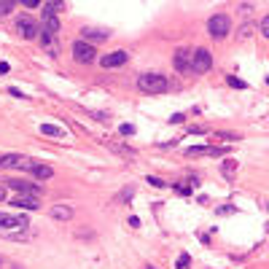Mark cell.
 Listing matches in <instances>:
<instances>
[{
	"instance_id": "cell-42",
	"label": "cell",
	"mask_w": 269,
	"mask_h": 269,
	"mask_svg": "<svg viewBox=\"0 0 269 269\" xmlns=\"http://www.w3.org/2000/svg\"><path fill=\"white\" fill-rule=\"evenodd\" d=\"M0 167H3V162H0Z\"/></svg>"
},
{
	"instance_id": "cell-7",
	"label": "cell",
	"mask_w": 269,
	"mask_h": 269,
	"mask_svg": "<svg viewBox=\"0 0 269 269\" xmlns=\"http://www.w3.org/2000/svg\"><path fill=\"white\" fill-rule=\"evenodd\" d=\"M127 59H129V51L116 49V51H110V54H102L100 65L102 68H121V65H127Z\"/></svg>"
},
{
	"instance_id": "cell-25",
	"label": "cell",
	"mask_w": 269,
	"mask_h": 269,
	"mask_svg": "<svg viewBox=\"0 0 269 269\" xmlns=\"http://www.w3.org/2000/svg\"><path fill=\"white\" fill-rule=\"evenodd\" d=\"M148 183L153 186V189H164V186H167V183H164L162 178H153V175H148Z\"/></svg>"
},
{
	"instance_id": "cell-5",
	"label": "cell",
	"mask_w": 269,
	"mask_h": 269,
	"mask_svg": "<svg viewBox=\"0 0 269 269\" xmlns=\"http://www.w3.org/2000/svg\"><path fill=\"white\" fill-rule=\"evenodd\" d=\"M213 68V54L208 49H196L191 51V73H208V70Z\"/></svg>"
},
{
	"instance_id": "cell-10",
	"label": "cell",
	"mask_w": 269,
	"mask_h": 269,
	"mask_svg": "<svg viewBox=\"0 0 269 269\" xmlns=\"http://www.w3.org/2000/svg\"><path fill=\"white\" fill-rule=\"evenodd\" d=\"M175 70H178V73H191V51L189 49L175 51Z\"/></svg>"
},
{
	"instance_id": "cell-2",
	"label": "cell",
	"mask_w": 269,
	"mask_h": 269,
	"mask_svg": "<svg viewBox=\"0 0 269 269\" xmlns=\"http://www.w3.org/2000/svg\"><path fill=\"white\" fill-rule=\"evenodd\" d=\"M30 226L27 215H14V213H0V232L8 234V232H25Z\"/></svg>"
},
{
	"instance_id": "cell-36",
	"label": "cell",
	"mask_w": 269,
	"mask_h": 269,
	"mask_svg": "<svg viewBox=\"0 0 269 269\" xmlns=\"http://www.w3.org/2000/svg\"><path fill=\"white\" fill-rule=\"evenodd\" d=\"M6 199V186H0V202Z\"/></svg>"
},
{
	"instance_id": "cell-34",
	"label": "cell",
	"mask_w": 269,
	"mask_h": 269,
	"mask_svg": "<svg viewBox=\"0 0 269 269\" xmlns=\"http://www.w3.org/2000/svg\"><path fill=\"white\" fill-rule=\"evenodd\" d=\"M183 119H186V116H183V113H175V116H172V119H170V121H172V124H181V121H183Z\"/></svg>"
},
{
	"instance_id": "cell-39",
	"label": "cell",
	"mask_w": 269,
	"mask_h": 269,
	"mask_svg": "<svg viewBox=\"0 0 269 269\" xmlns=\"http://www.w3.org/2000/svg\"><path fill=\"white\" fill-rule=\"evenodd\" d=\"M0 266H3V258H0Z\"/></svg>"
},
{
	"instance_id": "cell-1",
	"label": "cell",
	"mask_w": 269,
	"mask_h": 269,
	"mask_svg": "<svg viewBox=\"0 0 269 269\" xmlns=\"http://www.w3.org/2000/svg\"><path fill=\"white\" fill-rule=\"evenodd\" d=\"M138 89L143 95H164V92L170 89V81L162 73H143L138 78Z\"/></svg>"
},
{
	"instance_id": "cell-14",
	"label": "cell",
	"mask_w": 269,
	"mask_h": 269,
	"mask_svg": "<svg viewBox=\"0 0 269 269\" xmlns=\"http://www.w3.org/2000/svg\"><path fill=\"white\" fill-rule=\"evenodd\" d=\"M51 218L70 221V218H73V208H70V205H54V208H51Z\"/></svg>"
},
{
	"instance_id": "cell-38",
	"label": "cell",
	"mask_w": 269,
	"mask_h": 269,
	"mask_svg": "<svg viewBox=\"0 0 269 269\" xmlns=\"http://www.w3.org/2000/svg\"><path fill=\"white\" fill-rule=\"evenodd\" d=\"M146 269H156V266H146Z\"/></svg>"
},
{
	"instance_id": "cell-23",
	"label": "cell",
	"mask_w": 269,
	"mask_h": 269,
	"mask_svg": "<svg viewBox=\"0 0 269 269\" xmlns=\"http://www.w3.org/2000/svg\"><path fill=\"white\" fill-rule=\"evenodd\" d=\"M132 196H134V189H124L119 196H116V202H124V199H132Z\"/></svg>"
},
{
	"instance_id": "cell-29",
	"label": "cell",
	"mask_w": 269,
	"mask_h": 269,
	"mask_svg": "<svg viewBox=\"0 0 269 269\" xmlns=\"http://www.w3.org/2000/svg\"><path fill=\"white\" fill-rule=\"evenodd\" d=\"M43 0H22V6H27V8H38Z\"/></svg>"
},
{
	"instance_id": "cell-9",
	"label": "cell",
	"mask_w": 269,
	"mask_h": 269,
	"mask_svg": "<svg viewBox=\"0 0 269 269\" xmlns=\"http://www.w3.org/2000/svg\"><path fill=\"white\" fill-rule=\"evenodd\" d=\"M86 43H100V40H108L110 38V30H102V27H84L81 30Z\"/></svg>"
},
{
	"instance_id": "cell-19",
	"label": "cell",
	"mask_w": 269,
	"mask_h": 269,
	"mask_svg": "<svg viewBox=\"0 0 269 269\" xmlns=\"http://www.w3.org/2000/svg\"><path fill=\"white\" fill-rule=\"evenodd\" d=\"M105 146H108V148H113L116 153H121V156H134V151H132V148H127V146H116V143H108V140H105Z\"/></svg>"
},
{
	"instance_id": "cell-32",
	"label": "cell",
	"mask_w": 269,
	"mask_h": 269,
	"mask_svg": "<svg viewBox=\"0 0 269 269\" xmlns=\"http://www.w3.org/2000/svg\"><path fill=\"white\" fill-rule=\"evenodd\" d=\"M251 30H253V27H251V25H245V27H242V30H240V38H248V35H251Z\"/></svg>"
},
{
	"instance_id": "cell-37",
	"label": "cell",
	"mask_w": 269,
	"mask_h": 269,
	"mask_svg": "<svg viewBox=\"0 0 269 269\" xmlns=\"http://www.w3.org/2000/svg\"><path fill=\"white\" fill-rule=\"evenodd\" d=\"M14 269H25V266H19V264H14Z\"/></svg>"
},
{
	"instance_id": "cell-12",
	"label": "cell",
	"mask_w": 269,
	"mask_h": 269,
	"mask_svg": "<svg viewBox=\"0 0 269 269\" xmlns=\"http://www.w3.org/2000/svg\"><path fill=\"white\" fill-rule=\"evenodd\" d=\"M6 186L8 189H14V191H19V194H30V196H38L40 194V186H33V183H27V181H6Z\"/></svg>"
},
{
	"instance_id": "cell-4",
	"label": "cell",
	"mask_w": 269,
	"mask_h": 269,
	"mask_svg": "<svg viewBox=\"0 0 269 269\" xmlns=\"http://www.w3.org/2000/svg\"><path fill=\"white\" fill-rule=\"evenodd\" d=\"M70 51H73V59H76V62H81V65H92V62L97 59V51H95V46H92V43H86L84 38H81V40H76V43H73V49H70Z\"/></svg>"
},
{
	"instance_id": "cell-24",
	"label": "cell",
	"mask_w": 269,
	"mask_h": 269,
	"mask_svg": "<svg viewBox=\"0 0 269 269\" xmlns=\"http://www.w3.org/2000/svg\"><path fill=\"white\" fill-rule=\"evenodd\" d=\"M226 81H229V86H237V89H245V81L234 78V76H226Z\"/></svg>"
},
{
	"instance_id": "cell-17",
	"label": "cell",
	"mask_w": 269,
	"mask_h": 269,
	"mask_svg": "<svg viewBox=\"0 0 269 269\" xmlns=\"http://www.w3.org/2000/svg\"><path fill=\"white\" fill-rule=\"evenodd\" d=\"M33 175H35V178H38V181H49V178H51V175H54V170H51V167H49V164H40V162H38V167L33 170Z\"/></svg>"
},
{
	"instance_id": "cell-27",
	"label": "cell",
	"mask_w": 269,
	"mask_h": 269,
	"mask_svg": "<svg viewBox=\"0 0 269 269\" xmlns=\"http://www.w3.org/2000/svg\"><path fill=\"white\" fill-rule=\"evenodd\" d=\"M119 132H121V134H134V127H132V124H121Z\"/></svg>"
},
{
	"instance_id": "cell-6",
	"label": "cell",
	"mask_w": 269,
	"mask_h": 269,
	"mask_svg": "<svg viewBox=\"0 0 269 269\" xmlns=\"http://www.w3.org/2000/svg\"><path fill=\"white\" fill-rule=\"evenodd\" d=\"M16 30H19V35H22L25 40H33V38H38V33H40V27H38V22L33 16H19L16 19Z\"/></svg>"
},
{
	"instance_id": "cell-40",
	"label": "cell",
	"mask_w": 269,
	"mask_h": 269,
	"mask_svg": "<svg viewBox=\"0 0 269 269\" xmlns=\"http://www.w3.org/2000/svg\"><path fill=\"white\" fill-rule=\"evenodd\" d=\"M266 84H269V76H266Z\"/></svg>"
},
{
	"instance_id": "cell-18",
	"label": "cell",
	"mask_w": 269,
	"mask_h": 269,
	"mask_svg": "<svg viewBox=\"0 0 269 269\" xmlns=\"http://www.w3.org/2000/svg\"><path fill=\"white\" fill-rule=\"evenodd\" d=\"M221 172H223V178H234V172H237V162L234 159H226L221 164Z\"/></svg>"
},
{
	"instance_id": "cell-13",
	"label": "cell",
	"mask_w": 269,
	"mask_h": 269,
	"mask_svg": "<svg viewBox=\"0 0 269 269\" xmlns=\"http://www.w3.org/2000/svg\"><path fill=\"white\" fill-rule=\"evenodd\" d=\"M205 153H210V156H221L223 148H215V146H194L186 151V156H205Z\"/></svg>"
},
{
	"instance_id": "cell-11",
	"label": "cell",
	"mask_w": 269,
	"mask_h": 269,
	"mask_svg": "<svg viewBox=\"0 0 269 269\" xmlns=\"http://www.w3.org/2000/svg\"><path fill=\"white\" fill-rule=\"evenodd\" d=\"M11 205H14V208H19V210H38V208H40L38 196H30V194H19V196H14Z\"/></svg>"
},
{
	"instance_id": "cell-35",
	"label": "cell",
	"mask_w": 269,
	"mask_h": 269,
	"mask_svg": "<svg viewBox=\"0 0 269 269\" xmlns=\"http://www.w3.org/2000/svg\"><path fill=\"white\" fill-rule=\"evenodd\" d=\"M0 73H8V62H0Z\"/></svg>"
},
{
	"instance_id": "cell-8",
	"label": "cell",
	"mask_w": 269,
	"mask_h": 269,
	"mask_svg": "<svg viewBox=\"0 0 269 269\" xmlns=\"http://www.w3.org/2000/svg\"><path fill=\"white\" fill-rule=\"evenodd\" d=\"M40 33H49V35H57L59 33V19H57V14L51 11L49 6H43V22H40Z\"/></svg>"
},
{
	"instance_id": "cell-3",
	"label": "cell",
	"mask_w": 269,
	"mask_h": 269,
	"mask_svg": "<svg viewBox=\"0 0 269 269\" xmlns=\"http://www.w3.org/2000/svg\"><path fill=\"white\" fill-rule=\"evenodd\" d=\"M229 30H232V22H229V16H226V14H215V16H210V22H208V33H210V38L221 40V38L229 35Z\"/></svg>"
},
{
	"instance_id": "cell-28",
	"label": "cell",
	"mask_w": 269,
	"mask_h": 269,
	"mask_svg": "<svg viewBox=\"0 0 269 269\" xmlns=\"http://www.w3.org/2000/svg\"><path fill=\"white\" fill-rule=\"evenodd\" d=\"M189 261H191V258H189V256L183 253V256L178 258V269H186V266H189Z\"/></svg>"
},
{
	"instance_id": "cell-22",
	"label": "cell",
	"mask_w": 269,
	"mask_h": 269,
	"mask_svg": "<svg viewBox=\"0 0 269 269\" xmlns=\"http://www.w3.org/2000/svg\"><path fill=\"white\" fill-rule=\"evenodd\" d=\"M215 138H218V140H229V143L240 140V138H237V134H232V132H215Z\"/></svg>"
},
{
	"instance_id": "cell-41",
	"label": "cell",
	"mask_w": 269,
	"mask_h": 269,
	"mask_svg": "<svg viewBox=\"0 0 269 269\" xmlns=\"http://www.w3.org/2000/svg\"><path fill=\"white\" fill-rule=\"evenodd\" d=\"M266 210H269V202H266Z\"/></svg>"
},
{
	"instance_id": "cell-15",
	"label": "cell",
	"mask_w": 269,
	"mask_h": 269,
	"mask_svg": "<svg viewBox=\"0 0 269 269\" xmlns=\"http://www.w3.org/2000/svg\"><path fill=\"white\" fill-rule=\"evenodd\" d=\"M0 162H3V167L22 170V164H25V156H19V153H6V156H0Z\"/></svg>"
},
{
	"instance_id": "cell-20",
	"label": "cell",
	"mask_w": 269,
	"mask_h": 269,
	"mask_svg": "<svg viewBox=\"0 0 269 269\" xmlns=\"http://www.w3.org/2000/svg\"><path fill=\"white\" fill-rule=\"evenodd\" d=\"M14 3L16 0H0V16H8L14 11Z\"/></svg>"
},
{
	"instance_id": "cell-26",
	"label": "cell",
	"mask_w": 269,
	"mask_h": 269,
	"mask_svg": "<svg viewBox=\"0 0 269 269\" xmlns=\"http://www.w3.org/2000/svg\"><path fill=\"white\" fill-rule=\"evenodd\" d=\"M261 35H264V38L269 40V14H266V16L261 19Z\"/></svg>"
},
{
	"instance_id": "cell-33",
	"label": "cell",
	"mask_w": 269,
	"mask_h": 269,
	"mask_svg": "<svg viewBox=\"0 0 269 269\" xmlns=\"http://www.w3.org/2000/svg\"><path fill=\"white\" fill-rule=\"evenodd\" d=\"M129 226H132V229H138V226H140V218H138V215H132V218H129Z\"/></svg>"
},
{
	"instance_id": "cell-31",
	"label": "cell",
	"mask_w": 269,
	"mask_h": 269,
	"mask_svg": "<svg viewBox=\"0 0 269 269\" xmlns=\"http://www.w3.org/2000/svg\"><path fill=\"white\" fill-rule=\"evenodd\" d=\"M89 113H92L97 121H108V113H100V110H89Z\"/></svg>"
},
{
	"instance_id": "cell-16",
	"label": "cell",
	"mask_w": 269,
	"mask_h": 269,
	"mask_svg": "<svg viewBox=\"0 0 269 269\" xmlns=\"http://www.w3.org/2000/svg\"><path fill=\"white\" fill-rule=\"evenodd\" d=\"M40 132L43 134H51V138H65L68 140V132L62 127H54V124H40Z\"/></svg>"
},
{
	"instance_id": "cell-30",
	"label": "cell",
	"mask_w": 269,
	"mask_h": 269,
	"mask_svg": "<svg viewBox=\"0 0 269 269\" xmlns=\"http://www.w3.org/2000/svg\"><path fill=\"white\" fill-rule=\"evenodd\" d=\"M232 213H234L232 205H223V208H218V215H232Z\"/></svg>"
},
{
	"instance_id": "cell-21",
	"label": "cell",
	"mask_w": 269,
	"mask_h": 269,
	"mask_svg": "<svg viewBox=\"0 0 269 269\" xmlns=\"http://www.w3.org/2000/svg\"><path fill=\"white\" fill-rule=\"evenodd\" d=\"M49 8H51V11H54V14H59V11H65V0H49V3H46Z\"/></svg>"
}]
</instances>
